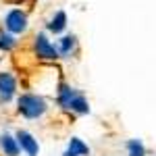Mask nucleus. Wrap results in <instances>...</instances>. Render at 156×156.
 <instances>
[{
	"label": "nucleus",
	"mask_w": 156,
	"mask_h": 156,
	"mask_svg": "<svg viewBox=\"0 0 156 156\" xmlns=\"http://www.w3.org/2000/svg\"><path fill=\"white\" fill-rule=\"evenodd\" d=\"M17 110H19L21 117L34 121V119H40V117L46 115L48 102L42 96H37V94H21L17 98Z\"/></svg>",
	"instance_id": "1"
},
{
	"label": "nucleus",
	"mask_w": 156,
	"mask_h": 156,
	"mask_svg": "<svg viewBox=\"0 0 156 156\" xmlns=\"http://www.w3.org/2000/svg\"><path fill=\"white\" fill-rule=\"evenodd\" d=\"M34 52H36L37 58L42 60H56L60 58L56 46L48 40V34L46 31H40L36 37H34Z\"/></svg>",
	"instance_id": "2"
},
{
	"label": "nucleus",
	"mask_w": 156,
	"mask_h": 156,
	"mask_svg": "<svg viewBox=\"0 0 156 156\" xmlns=\"http://www.w3.org/2000/svg\"><path fill=\"white\" fill-rule=\"evenodd\" d=\"M29 27V21H27V15L19 9H12V11L6 12L4 17V29L12 34V36H19V34H25Z\"/></svg>",
	"instance_id": "3"
},
{
	"label": "nucleus",
	"mask_w": 156,
	"mask_h": 156,
	"mask_svg": "<svg viewBox=\"0 0 156 156\" xmlns=\"http://www.w3.org/2000/svg\"><path fill=\"white\" fill-rule=\"evenodd\" d=\"M17 96V79L12 73L0 71V104H9Z\"/></svg>",
	"instance_id": "4"
},
{
	"label": "nucleus",
	"mask_w": 156,
	"mask_h": 156,
	"mask_svg": "<svg viewBox=\"0 0 156 156\" xmlns=\"http://www.w3.org/2000/svg\"><path fill=\"white\" fill-rule=\"evenodd\" d=\"M15 140H17L19 148H21L27 156H37V154H40V144H37V140L29 131L19 129V131L15 133Z\"/></svg>",
	"instance_id": "5"
},
{
	"label": "nucleus",
	"mask_w": 156,
	"mask_h": 156,
	"mask_svg": "<svg viewBox=\"0 0 156 156\" xmlns=\"http://www.w3.org/2000/svg\"><path fill=\"white\" fill-rule=\"evenodd\" d=\"M0 150L4 152V156H19V152H21L15 135H11V133H0Z\"/></svg>",
	"instance_id": "6"
},
{
	"label": "nucleus",
	"mask_w": 156,
	"mask_h": 156,
	"mask_svg": "<svg viewBox=\"0 0 156 156\" xmlns=\"http://www.w3.org/2000/svg\"><path fill=\"white\" fill-rule=\"evenodd\" d=\"M67 110H69V112H75V115H87V112H90V102L85 100V96L81 92H77V94L71 98Z\"/></svg>",
	"instance_id": "7"
},
{
	"label": "nucleus",
	"mask_w": 156,
	"mask_h": 156,
	"mask_svg": "<svg viewBox=\"0 0 156 156\" xmlns=\"http://www.w3.org/2000/svg\"><path fill=\"white\" fill-rule=\"evenodd\" d=\"M48 31L50 34H54V36H58V34H62L65 29H67V12L65 11H58L54 12V17L48 21Z\"/></svg>",
	"instance_id": "8"
},
{
	"label": "nucleus",
	"mask_w": 156,
	"mask_h": 156,
	"mask_svg": "<svg viewBox=\"0 0 156 156\" xmlns=\"http://www.w3.org/2000/svg\"><path fill=\"white\" fill-rule=\"evenodd\" d=\"M77 46V37L75 36H62L58 40V44H56V50H58V56L62 58H69L73 54V50Z\"/></svg>",
	"instance_id": "9"
},
{
	"label": "nucleus",
	"mask_w": 156,
	"mask_h": 156,
	"mask_svg": "<svg viewBox=\"0 0 156 156\" xmlns=\"http://www.w3.org/2000/svg\"><path fill=\"white\" fill-rule=\"evenodd\" d=\"M67 150H69L73 156H90V146L85 144L81 137H71Z\"/></svg>",
	"instance_id": "10"
},
{
	"label": "nucleus",
	"mask_w": 156,
	"mask_h": 156,
	"mask_svg": "<svg viewBox=\"0 0 156 156\" xmlns=\"http://www.w3.org/2000/svg\"><path fill=\"white\" fill-rule=\"evenodd\" d=\"M15 46H17V37L12 34H9V31H2L0 34V50L2 52H11Z\"/></svg>",
	"instance_id": "11"
},
{
	"label": "nucleus",
	"mask_w": 156,
	"mask_h": 156,
	"mask_svg": "<svg viewBox=\"0 0 156 156\" xmlns=\"http://www.w3.org/2000/svg\"><path fill=\"white\" fill-rule=\"evenodd\" d=\"M127 154L129 156H146V146L142 140H129L127 142Z\"/></svg>",
	"instance_id": "12"
},
{
	"label": "nucleus",
	"mask_w": 156,
	"mask_h": 156,
	"mask_svg": "<svg viewBox=\"0 0 156 156\" xmlns=\"http://www.w3.org/2000/svg\"><path fill=\"white\" fill-rule=\"evenodd\" d=\"M62 156H73V154H71V152H69V150H67V152H65V154H62Z\"/></svg>",
	"instance_id": "13"
}]
</instances>
